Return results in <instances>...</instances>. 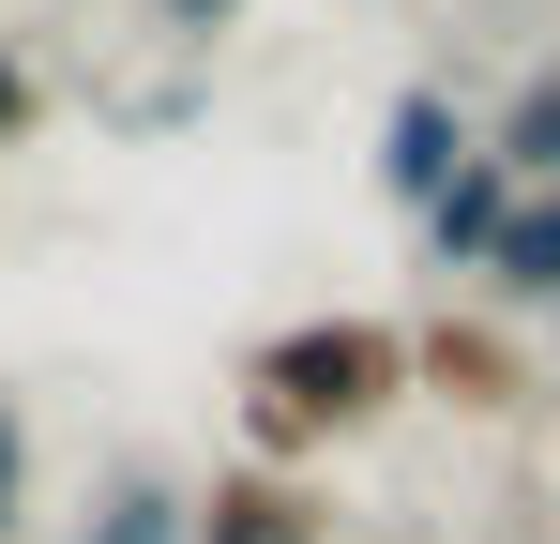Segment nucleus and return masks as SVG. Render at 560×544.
<instances>
[{"instance_id": "nucleus-1", "label": "nucleus", "mask_w": 560, "mask_h": 544, "mask_svg": "<svg viewBox=\"0 0 560 544\" xmlns=\"http://www.w3.org/2000/svg\"><path fill=\"white\" fill-rule=\"evenodd\" d=\"M409 378L424 363H409L394 318H303V333H273L243 363V424H258V453H318V439H364Z\"/></svg>"}, {"instance_id": "nucleus-2", "label": "nucleus", "mask_w": 560, "mask_h": 544, "mask_svg": "<svg viewBox=\"0 0 560 544\" xmlns=\"http://www.w3.org/2000/svg\"><path fill=\"white\" fill-rule=\"evenodd\" d=\"M469 152H485V121H469V106H455L440 76H409L394 106H378V197H409V212H440Z\"/></svg>"}, {"instance_id": "nucleus-3", "label": "nucleus", "mask_w": 560, "mask_h": 544, "mask_svg": "<svg viewBox=\"0 0 560 544\" xmlns=\"http://www.w3.org/2000/svg\"><path fill=\"white\" fill-rule=\"evenodd\" d=\"M515 212H530V181L500 167V152H469V167H455V197L424 212V258H440V272H500V243H515Z\"/></svg>"}, {"instance_id": "nucleus-4", "label": "nucleus", "mask_w": 560, "mask_h": 544, "mask_svg": "<svg viewBox=\"0 0 560 544\" xmlns=\"http://www.w3.org/2000/svg\"><path fill=\"white\" fill-rule=\"evenodd\" d=\"M424 378H440V393H455V409H530V363L500 348V333H485V318H440V333H424Z\"/></svg>"}, {"instance_id": "nucleus-5", "label": "nucleus", "mask_w": 560, "mask_h": 544, "mask_svg": "<svg viewBox=\"0 0 560 544\" xmlns=\"http://www.w3.org/2000/svg\"><path fill=\"white\" fill-rule=\"evenodd\" d=\"M197 544H318V499H303L288 469H243V484L197 499Z\"/></svg>"}, {"instance_id": "nucleus-6", "label": "nucleus", "mask_w": 560, "mask_h": 544, "mask_svg": "<svg viewBox=\"0 0 560 544\" xmlns=\"http://www.w3.org/2000/svg\"><path fill=\"white\" fill-rule=\"evenodd\" d=\"M485 152L530 181V197H560V61H530V76H515V106L485 121Z\"/></svg>"}, {"instance_id": "nucleus-7", "label": "nucleus", "mask_w": 560, "mask_h": 544, "mask_svg": "<svg viewBox=\"0 0 560 544\" xmlns=\"http://www.w3.org/2000/svg\"><path fill=\"white\" fill-rule=\"evenodd\" d=\"M77 544H197V499H183V484H152V469H121Z\"/></svg>"}, {"instance_id": "nucleus-8", "label": "nucleus", "mask_w": 560, "mask_h": 544, "mask_svg": "<svg viewBox=\"0 0 560 544\" xmlns=\"http://www.w3.org/2000/svg\"><path fill=\"white\" fill-rule=\"evenodd\" d=\"M485 287L560 318V197H530V212H515V243H500V272H485Z\"/></svg>"}, {"instance_id": "nucleus-9", "label": "nucleus", "mask_w": 560, "mask_h": 544, "mask_svg": "<svg viewBox=\"0 0 560 544\" xmlns=\"http://www.w3.org/2000/svg\"><path fill=\"white\" fill-rule=\"evenodd\" d=\"M167 15H183V31H228V15H243V0H167Z\"/></svg>"}, {"instance_id": "nucleus-10", "label": "nucleus", "mask_w": 560, "mask_h": 544, "mask_svg": "<svg viewBox=\"0 0 560 544\" xmlns=\"http://www.w3.org/2000/svg\"><path fill=\"white\" fill-rule=\"evenodd\" d=\"M15 121H31V76H15V61H0V137H15Z\"/></svg>"}, {"instance_id": "nucleus-11", "label": "nucleus", "mask_w": 560, "mask_h": 544, "mask_svg": "<svg viewBox=\"0 0 560 544\" xmlns=\"http://www.w3.org/2000/svg\"><path fill=\"white\" fill-rule=\"evenodd\" d=\"M0 530H15V424H0Z\"/></svg>"}]
</instances>
